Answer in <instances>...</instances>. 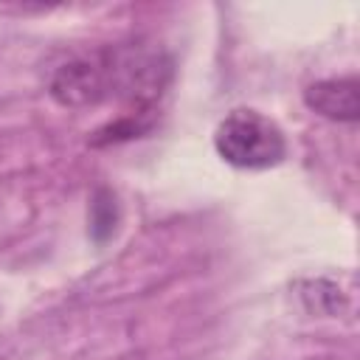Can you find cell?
<instances>
[{"label": "cell", "mask_w": 360, "mask_h": 360, "mask_svg": "<svg viewBox=\"0 0 360 360\" xmlns=\"http://www.w3.org/2000/svg\"><path fill=\"white\" fill-rule=\"evenodd\" d=\"M304 101L309 110L329 121L354 124L360 118V82L357 76L321 79L304 90Z\"/></svg>", "instance_id": "3957f363"}, {"label": "cell", "mask_w": 360, "mask_h": 360, "mask_svg": "<svg viewBox=\"0 0 360 360\" xmlns=\"http://www.w3.org/2000/svg\"><path fill=\"white\" fill-rule=\"evenodd\" d=\"M112 93V51L76 56L56 68L51 96L62 107H90Z\"/></svg>", "instance_id": "7a4b0ae2"}, {"label": "cell", "mask_w": 360, "mask_h": 360, "mask_svg": "<svg viewBox=\"0 0 360 360\" xmlns=\"http://www.w3.org/2000/svg\"><path fill=\"white\" fill-rule=\"evenodd\" d=\"M214 149L233 169L262 172L278 166L287 158V138L281 127L259 110L239 107L217 124Z\"/></svg>", "instance_id": "6da1fadb"}, {"label": "cell", "mask_w": 360, "mask_h": 360, "mask_svg": "<svg viewBox=\"0 0 360 360\" xmlns=\"http://www.w3.org/2000/svg\"><path fill=\"white\" fill-rule=\"evenodd\" d=\"M115 222H118V205L110 188H98L93 194L90 202V233L96 242H104L107 236L115 233Z\"/></svg>", "instance_id": "277c9868"}]
</instances>
